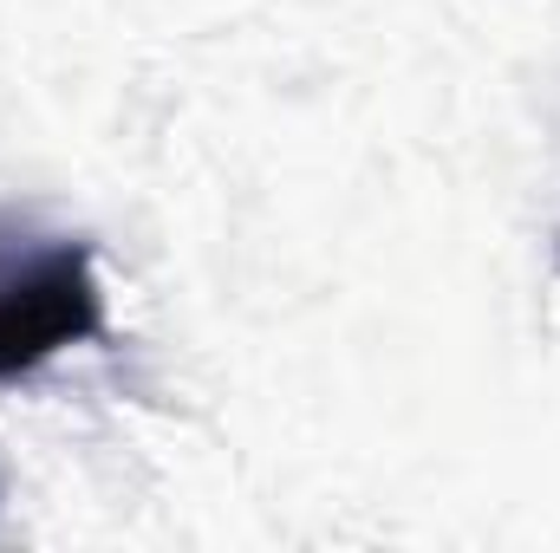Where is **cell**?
<instances>
[{
	"mask_svg": "<svg viewBox=\"0 0 560 553\" xmlns=\"http://www.w3.org/2000/svg\"><path fill=\"white\" fill-rule=\"evenodd\" d=\"M105 339V286L85 242H0V385L66 345Z\"/></svg>",
	"mask_w": 560,
	"mask_h": 553,
	"instance_id": "cell-1",
	"label": "cell"
}]
</instances>
